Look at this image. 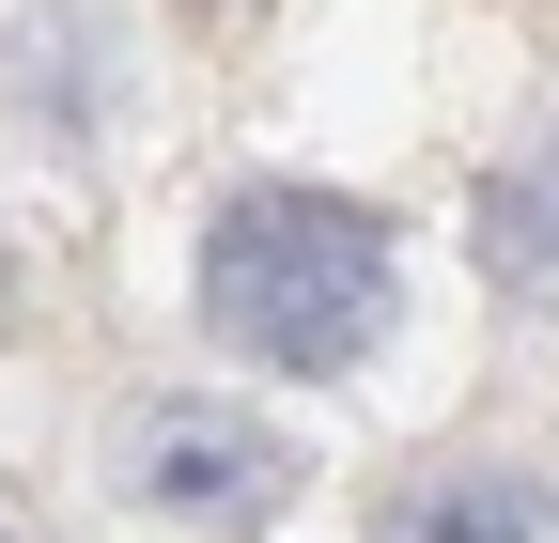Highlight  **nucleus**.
I'll return each mask as SVG.
<instances>
[{
  "label": "nucleus",
  "mask_w": 559,
  "mask_h": 543,
  "mask_svg": "<svg viewBox=\"0 0 559 543\" xmlns=\"http://www.w3.org/2000/svg\"><path fill=\"white\" fill-rule=\"evenodd\" d=\"M466 249H481V280H498V311H513V326H559V124H544L528 156L481 171Z\"/></svg>",
  "instance_id": "20e7f679"
},
{
  "label": "nucleus",
  "mask_w": 559,
  "mask_h": 543,
  "mask_svg": "<svg viewBox=\"0 0 559 543\" xmlns=\"http://www.w3.org/2000/svg\"><path fill=\"white\" fill-rule=\"evenodd\" d=\"M109 497L249 543L280 497H296V435L249 420V403H218V388H124L109 403Z\"/></svg>",
  "instance_id": "f03ea898"
},
{
  "label": "nucleus",
  "mask_w": 559,
  "mask_h": 543,
  "mask_svg": "<svg viewBox=\"0 0 559 543\" xmlns=\"http://www.w3.org/2000/svg\"><path fill=\"white\" fill-rule=\"evenodd\" d=\"M202 326H218L249 373L342 388V373H373V342L404 326V233L358 186H280V171L218 186V218H202Z\"/></svg>",
  "instance_id": "f257e3e1"
},
{
  "label": "nucleus",
  "mask_w": 559,
  "mask_h": 543,
  "mask_svg": "<svg viewBox=\"0 0 559 543\" xmlns=\"http://www.w3.org/2000/svg\"><path fill=\"white\" fill-rule=\"evenodd\" d=\"M0 543H16V528H0Z\"/></svg>",
  "instance_id": "39448f33"
},
{
  "label": "nucleus",
  "mask_w": 559,
  "mask_h": 543,
  "mask_svg": "<svg viewBox=\"0 0 559 543\" xmlns=\"http://www.w3.org/2000/svg\"><path fill=\"white\" fill-rule=\"evenodd\" d=\"M373 543H559V466L528 450H451L373 497Z\"/></svg>",
  "instance_id": "7ed1b4c3"
}]
</instances>
